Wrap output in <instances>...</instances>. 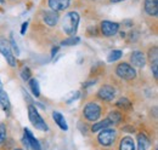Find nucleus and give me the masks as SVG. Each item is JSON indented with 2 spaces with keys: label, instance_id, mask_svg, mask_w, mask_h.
Here are the masks:
<instances>
[{
  "label": "nucleus",
  "instance_id": "6",
  "mask_svg": "<svg viewBox=\"0 0 158 150\" xmlns=\"http://www.w3.org/2000/svg\"><path fill=\"white\" fill-rule=\"evenodd\" d=\"M117 138V131L112 128H105L99 133L98 136V142L102 147H110L116 142Z\"/></svg>",
  "mask_w": 158,
  "mask_h": 150
},
{
  "label": "nucleus",
  "instance_id": "10",
  "mask_svg": "<svg viewBox=\"0 0 158 150\" xmlns=\"http://www.w3.org/2000/svg\"><path fill=\"white\" fill-rule=\"evenodd\" d=\"M59 19H60L59 14L56 11H52L51 10V11H45L43 14V21L49 27H55L59 23Z\"/></svg>",
  "mask_w": 158,
  "mask_h": 150
},
{
  "label": "nucleus",
  "instance_id": "9",
  "mask_svg": "<svg viewBox=\"0 0 158 150\" xmlns=\"http://www.w3.org/2000/svg\"><path fill=\"white\" fill-rule=\"evenodd\" d=\"M23 140H24V144H27V147H29L32 150H41V145H40L39 140L33 136V133L28 128H24Z\"/></svg>",
  "mask_w": 158,
  "mask_h": 150
},
{
  "label": "nucleus",
  "instance_id": "17",
  "mask_svg": "<svg viewBox=\"0 0 158 150\" xmlns=\"http://www.w3.org/2000/svg\"><path fill=\"white\" fill-rule=\"evenodd\" d=\"M151 143L150 139L145 134H139L138 136V150H147L150 148Z\"/></svg>",
  "mask_w": 158,
  "mask_h": 150
},
{
  "label": "nucleus",
  "instance_id": "1",
  "mask_svg": "<svg viewBox=\"0 0 158 150\" xmlns=\"http://www.w3.org/2000/svg\"><path fill=\"white\" fill-rule=\"evenodd\" d=\"M79 14L76 11H71L68 12L62 21V29L63 32L69 35V37H74V34H77V30H78V26H79Z\"/></svg>",
  "mask_w": 158,
  "mask_h": 150
},
{
  "label": "nucleus",
  "instance_id": "28",
  "mask_svg": "<svg viewBox=\"0 0 158 150\" xmlns=\"http://www.w3.org/2000/svg\"><path fill=\"white\" fill-rule=\"evenodd\" d=\"M27 28H28V22H23V23H22V27H21V34H22V35L26 34Z\"/></svg>",
  "mask_w": 158,
  "mask_h": 150
},
{
  "label": "nucleus",
  "instance_id": "24",
  "mask_svg": "<svg viewBox=\"0 0 158 150\" xmlns=\"http://www.w3.org/2000/svg\"><path fill=\"white\" fill-rule=\"evenodd\" d=\"M79 41H80V39L78 37H69L68 39H64L61 44L63 46H72V45H77Z\"/></svg>",
  "mask_w": 158,
  "mask_h": 150
},
{
  "label": "nucleus",
  "instance_id": "22",
  "mask_svg": "<svg viewBox=\"0 0 158 150\" xmlns=\"http://www.w3.org/2000/svg\"><path fill=\"white\" fill-rule=\"evenodd\" d=\"M29 87H31V91H32L33 96L39 97L40 96V87H39L38 81H37L35 79H31V80H29Z\"/></svg>",
  "mask_w": 158,
  "mask_h": 150
},
{
  "label": "nucleus",
  "instance_id": "31",
  "mask_svg": "<svg viewBox=\"0 0 158 150\" xmlns=\"http://www.w3.org/2000/svg\"><path fill=\"white\" fill-rule=\"evenodd\" d=\"M0 85H1V80H0Z\"/></svg>",
  "mask_w": 158,
  "mask_h": 150
},
{
  "label": "nucleus",
  "instance_id": "30",
  "mask_svg": "<svg viewBox=\"0 0 158 150\" xmlns=\"http://www.w3.org/2000/svg\"><path fill=\"white\" fill-rule=\"evenodd\" d=\"M14 150H23V149H21V148H15Z\"/></svg>",
  "mask_w": 158,
  "mask_h": 150
},
{
  "label": "nucleus",
  "instance_id": "18",
  "mask_svg": "<svg viewBox=\"0 0 158 150\" xmlns=\"http://www.w3.org/2000/svg\"><path fill=\"white\" fill-rule=\"evenodd\" d=\"M111 126V122L107 120V119H105L103 121H99V122H95L93 126H91V132H99V131H102V130H105V128H107V127H110Z\"/></svg>",
  "mask_w": 158,
  "mask_h": 150
},
{
  "label": "nucleus",
  "instance_id": "16",
  "mask_svg": "<svg viewBox=\"0 0 158 150\" xmlns=\"http://www.w3.org/2000/svg\"><path fill=\"white\" fill-rule=\"evenodd\" d=\"M52 117H54L55 122L57 124V126H59L62 131H67V130H68V125H67V122H66V119H64V116H63L61 112H52Z\"/></svg>",
  "mask_w": 158,
  "mask_h": 150
},
{
  "label": "nucleus",
  "instance_id": "14",
  "mask_svg": "<svg viewBox=\"0 0 158 150\" xmlns=\"http://www.w3.org/2000/svg\"><path fill=\"white\" fill-rule=\"evenodd\" d=\"M0 107L5 110V112H10V110H11L10 98L2 89H0Z\"/></svg>",
  "mask_w": 158,
  "mask_h": 150
},
{
  "label": "nucleus",
  "instance_id": "23",
  "mask_svg": "<svg viewBox=\"0 0 158 150\" xmlns=\"http://www.w3.org/2000/svg\"><path fill=\"white\" fill-rule=\"evenodd\" d=\"M122 56H123V52H122L120 50H113V51L110 52V55L107 57V61H108L110 63H112V62H116V61L120 59Z\"/></svg>",
  "mask_w": 158,
  "mask_h": 150
},
{
  "label": "nucleus",
  "instance_id": "3",
  "mask_svg": "<svg viewBox=\"0 0 158 150\" xmlns=\"http://www.w3.org/2000/svg\"><path fill=\"white\" fill-rule=\"evenodd\" d=\"M116 74L118 75L120 79L127 80V81H131L136 77V70L133 65H130L129 63H119L116 68Z\"/></svg>",
  "mask_w": 158,
  "mask_h": 150
},
{
  "label": "nucleus",
  "instance_id": "26",
  "mask_svg": "<svg viewBox=\"0 0 158 150\" xmlns=\"http://www.w3.org/2000/svg\"><path fill=\"white\" fill-rule=\"evenodd\" d=\"M10 46H11V50H12V53L15 55H20V50H19V46L16 45V41H15V39H14V37L11 35V38H10Z\"/></svg>",
  "mask_w": 158,
  "mask_h": 150
},
{
  "label": "nucleus",
  "instance_id": "8",
  "mask_svg": "<svg viewBox=\"0 0 158 150\" xmlns=\"http://www.w3.org/2000/svg\"><path fill=\"white\" fill-rule=\"evenodd\" d=\"M98 97H99L101 101L111 102L116 97V90L112 86H110V85H103L99 91H98Z\"/></svg>",
  "mask_w": 158,
  "mask_h": 150
},
{
  "label": "nucleus",
  "instance_id": "12",
  "mask_svg": "<svg viewBox=\"0 0 158 150\" xmlns=\"http://www.w3.org/2000/svg\"><path fill=\"white\" fill-rule=\"evenodd\" d=\"M143 9L148 16L156 17L158 15V0H145Z\"/></svg>",
  "mask_w": 158,
  "mask_h": 150
},
{
  "label": "nucleus",
  "instance_id": "11",
  "mask_svg": "<svg viewBox=\"0 0 158 150\" xmlns=\"http://www.w3.org/2000/svg\"><path fill=\"white\" fill-rule=\"evenodd\" d=\"M130 62L136 68H143L146 64V57L141 51H133L130 55Z\"/></svg>",
  "mask_w": 158,
  "mask_h": 150
},
{
  "label": "nucleus",
  "instance_id": "21",
  "mask_svg": "<svg viewBox=\"0 0 158 150\" xmlns=\"http://www.w3.org/2000/svg\"><path fill=\"white\" fill-rule=\"evenodd\" d=\"M148 61L151 64H155L158 63V50L157 46H153L148 50Z\"/></svg>",
  "mask_w": 158,
  "mask_h": 150
},
{
  "label": "nucleus",
  "instance_id": "19",
  "mask_svg": "<svg viewBox=\"0 0 158 150\" xmlns=\"http://www.w3.org/2000/svg\"><path fill=\"white\" fill-rule=\"evenodd\" d=\"M107 120L111 122V125H117L122 121V114L118 110H113V112H111L108 114Z\"/></svg>",
  "mask_w": 158,
  "mask_h": 150
},
{
  "label": "nucleus",
  "instance_id": "2",
  "mask_svg": "<svg viewBox=\"0 0 158 150\" xmlns=\"http://www.w3.org/2000/svg\"><path fill=\"white\" fill-rule=\"evenodd\" d=\"M28 117H29V121L32 122V125L37 130L44 132L49 131V126L46 125V122L44 121V119L40 116L38 109L34 105H32V104L28 105Z\"/></svg>",
  "mask_w": 158,
  "mask_h": 150
},
{
  "label": "nucleus",
  "instance_id": "27",
  "mask_svg": "<svg viewBox=\"0 0 158 150\" xmlns=\"http://www.w3.org/2000/svg\"><path fill=\"white\" fill-rule=\"evenodd\" d=\"M6 139V126L4 124H0V144H2Z\"/></svg>",
  "mask_w": 158,
  "mask_h": 150
},
{
  "label": "nucleus",
  "instance_id": "29",
  "mask_svg": "<svg viewBox=\"0 0 158 150\" xmlns=\"http://www.w3.org/2000/svg\"><path fill=\"white\" fill-rule=\"evenodd\" d=\"M111 2H122V1H124V0H110Z\"/></svg>",
  "mask_w": 158,
  "mask_h": 150
},
{
  "label": "nucleus",
  "instance_id": "5",
  "mask_svg": "<svg viewBox=\"0 0 158 150\" xmlns=\"http://www.w3.org/2000/svg\"><path fill=\"white\" fill-rule=\"evenodd\" d=\"M101 112H102L101 107L95 102L88 103L84 107V110H83V114H84V116L88 121H98L100 116H101Z\"/></svg>",
  "mask_w": 158,
  "mask_h": 150
},
{
  "label": "nucleus",
  "instance_id": "20",
  "mask_svg": "<svg viewBox=\"0 0 158 150\" xmlns=\"http://www.w3.org/2000/svg\"><path fill=\"white\" fill-rule=\"evenodd\" d=\"M116 105L118 107L119 109H122V110H130L133 108V104H131V102L128 98H120V99H118V102H116Z\"/></svg>",
  "mask_w": 158,
  "mask_h": 150
},
{
  "label": "nucleus",
  "instance_id": "4",
  "mask_svg": "<svg viewBox=\"0 0 158 150\" xmlns=\"http://www.w3.org/2000/svg\"><path fill=\"white\" fill-rule=\"evenodd\" d=\"M0 53L5 57V59H6V62L9 63L10 67H16L15 55L12 53L9 40H6L5 38H0Z\"/></svg>",
  "mask_w": 158,
  "mask_h": 150
},
{
  "label": "nucleus",
  "instance_id": "13",
  "mask_svg": "<svg viewBox=\"0 0 158 150\" xmlns=\"http://www.w3.org/2000/svg\"><path fill=\"white\" fill-rule=\"evenodd\" d=\"M49 6L52 11H63L69 6L71 0H49Z\"/></svg>",
  "mask_w": 158,
  "mask_h": 150
},
{
  "label": "nucleus",
  "instance_id": "7",
  "mask_svg": "<svg viewBox=\"0 0 158 150\" xmlns=\"http://www.w3.org/2000/svg\"><path fill=\"white\" fill-rule=\"evenodd\" d=\"M100 27H101L102 35H105V37L107 38L116 35L119 30V23H117V22H111V21H102L101 24H100Z\"/></svg>",
  "mask_w": 158,
  "mask_h": 150
},
{
  "label": "nucleus",
  "instance_id": "25",
  "mask_svg": "<svg viewBox=\"0 0 158 150\" xmlns=\"http://www.w3.org/2000/svg\"><path fill=\"white\" fill-rule=\"evenodd\" d=\"M21 76H22V79H23L24 81H29V80L32 79L31 69H29L28 67H24V68L22 69V72H21Z\"/></svg>",
  "mask_w": 158,
  "mask_h": 150
},
{
  "label": "nucleus",
  "instance_id": "15",
  "mask_svg": "<svg viewBox=\"0 0 158 150\" xmlns=\"http://www.w3.org/2000/svg\"><path fill=\"white\" fill-rule=\"evenodd\" d=\"M119 150H135V143L131 137H123L119 143Z\"/></svg>",
  "mask_w": 158,
  "mask_h": 150
}]
</instances>
